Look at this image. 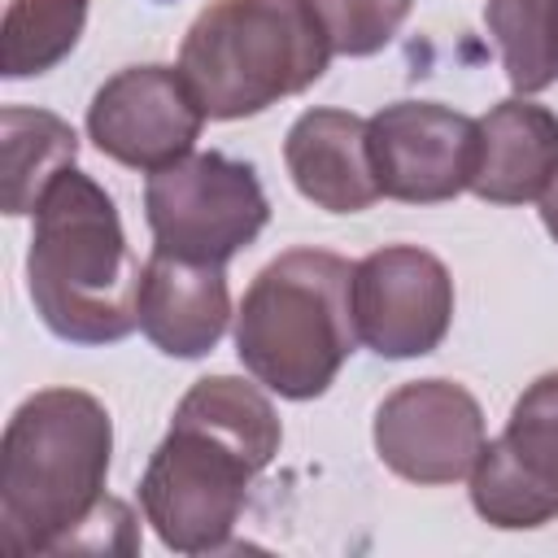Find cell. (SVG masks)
<instances>
[{"label":"cell","instance_id":"cell-1","mask_svg":"<svg viewBox=\"0 0 558 558\" xmlns=\"http://www.w3.org/2000/svg\"><path fill=\"white\" fill-rule=\"evenodd\" d=\"M279 440V414L257 384L235 375L196 379L140 480V506L161 545L174 554L222 549Z\"/></svg>","mask_w":558,"mask_h":558},{"label":"cell","instance_id":"cell-2","mask_svg":"<svg viewBox=\"0 0 558 558\" xmlns=\"http://www.w3.org/2000/svg\"><path fill=\"white\" fill-rule=\"evenodd\" d=\"M113 418L83 388L26 397L0 440V549L65 554L105 506Z\"/></svg>","mask_w":558,"mask_h":558},{"label":"cell","instance_id":"cell-3","mask_svg":"<svg viewBox=\"0 0 558 558\" xmlns=\"http://www.w3.org/2000/svg\"><path fill=\"white\" fill-rule=\"evenodd\" d=\"M140 279L113 196L83 170H61L35 205L26 288L44 327L74 344H113L140 327Z\"/></svg>","mask_w":558,"mask_h":558},{"label":"cell","instance_id":"cell-4","mask_svg":"<svg viewBox=\"0 0 558 558\" xmlns=\"http://www.w3.org/2000/svg\"><path fill=\"white\" fill-rule=\"evenodd\" d=\"M336 48L314 0H214L179 48V74L205 118L235 122L314 87Z\"/></svg>","mask_w":558,"mask_h":558},{"label":"cell","instance_id":"cell-5","mask_svg":"<svg viewBox=\"0 0 558 558\" xmlns=\"http://www.w3.org/2000/svg\"><path fill=\"white\" fill-rule=\"evenodd\" d=\"M353 266L327 248H288L257 270L235 310V353L244 371L288 397H323L357 344Z\"/></svg>","mask_w":558,"mask_h":558},{"label":"cell","instance_id":"cell-6","mask_svg":"<svg viewBox=\"0 0 558 558\" xmlns=\"http://www.w3.org/2000/svg\"><path fill=\"white\" fill-rule=\"evenodd\" d=\"M144 218L153 231V253L227 266L262 235L270 201L248 161L227 153H187L148 174Z\"/></svg>","mask_w":558,"mask_h":558},{"label":"cell","instance_id":"cell-7","mask_svg":"<svg viewBox=\"0 0 558 558\" xmlns=\"http://www.w3.org/2000/svg\"><path fill=\"white\" fill-rule=\"evenodd\" d=\"M466 480L475 514L501 532L558 519V371L523 388L506 432L484 440Z\"/></svg>","mask_w":558,"mask_h":558},{"label":"cell","instance_id":"cell-8","mask_svg":"<svg viewBox=\"0 0 558 558\" xmlns=\"http://www.w3.org/2000/svg\"><path fill=\"white\" fill-rule=\"evenodd\" d=\"M366 144L379 196L440 205L458 192H471L480 122L436 100H397L366 118Z\"/></svg>","mask_w":558,"mask_h":558},{"label":"cell","instance_id":"cell-9","mask_svg":"<svg viewBox=\"0 0 558 558\" xmlns=\"http://www.w3.org/2000/svg\"><path fill=\"white\" fill-rule=\"evenodd\" d=\"M357 340L379 357H423L453 323V279L418 244H384L353 266L349 283Z\"/></svg>","mask_w":558,"mask_h":558},{"label":"cell","instance_id":"cell-10","mask_svg":"<svg viewBox=\"0 0 558 558\" xmlns=\"http://www.w3.org/2000/svg\"><path fill=\"white\" fill-rule=\"evenodd\" d=\"M201 126L205 109L179 65H126L87 105L92 144L144 174L187 157L201 140Z\"/></svg>","mask_w":558,"mask_h":558},{"label":"cell","instance_id":"cell-11","mask_svg":"<svg viewBox=\"0 0 558 558\" xmlns=\"http://www.w3.org/2000/svg\"><path fill=\"white\" fill-rule=\"evenodd\" d=\"M484 449V410L453 379H410L375 410V453L410 484L466 480Z\"/></svg>","mask_w":558,"mask_h":558},{"label":"cell","instance_id":"cell-12","mask_svg":"<svg viewBox=\"0 0 558 558\" xmlns=\"http://www.w3.org/2000/svg\"><path fill=\"white\" fill-rule=\"evenodd\" d=\"M283 161L296 192L327 214H357L379 201L366 118L349 109H305L288 126Z\"/></svg>","mask_w":558,"mask_h":558},{"label":"cell","instance_id":"cell-13","mask_svg":"<svg viewBox=\"0 0 558 558\" xmlns=\"http://www.w3.org/2000/svg\"><path fill=\"white\" fill-rule=\"evenodd\" d=\"M231 318L222 266L153 253L140 279V331L166 357H205Z\"/></svg>","mask_w":558,"mask_h":558},{"label":"cell","instance_id":"cell-14","mask_svg":"<svg viewBox=\"0 0 558 558\" xmlns=\"http://www.w3.org/2000/svg\"><path fill=\"white\" fill-rule=\"evenodd\" d=\"M558 174V118L523 96L493 105L480 118V161L471 192L488 205L541 201Z\"/></svg>","mask_w":558,"mask_h":558},{"label":"cell","instance_id":"cell-15","mask_svg":"<svg viewBox=\"0 0 558 558\" xmlns=\"http://www.w3.org/2000/svg\"><path fill=\"white\" fill-rule=\"evenodd\" d=\"M0 153H4V214H35L48 183L74 166L78 135L65 118L48 109L4 105L0 113Z\"/></svg>","mask_w":558,"mask_h":558},{"label":"cell","instance_id":"cell-16","mask_svg":"<svg viewBox=\"0 0 558 558\" xmlns=\"http://www.w3.org/2000/svg\"><path fill=\"white\" fill-rule=\"evenodd\" d=\"M484 26L497 39L506 83L519 96L558 83V0H488Z\"/></svg>","mask_w":558,"mask_h":558},{"label":"cell","instance_id":"cell-17","mask_svg":"<svg viewBox=\"0 0 558 558\" xmlns=\"http://www.w3.org/2000/svg\"><path fill=\"white\" fill-rule=\"evenodd\" d=\"M87 26V0H9L0 26L4 78H31L61 65Z\"/></svg>","mask_w":558,"mask_h":558},{"label":"cell","instance_id":"cell-18","mask_svg":"<svg viewBox=\"0 0 558 558\" xmlns=\"http://www.w3.org/2000/svg\"><path fill=\"white\" fill-rule=\"evenodd\" d=\"M314 9L323 13L331 48L340 57H371L392 44L414 0H314Z\"/></svg>","mask_w":558,"mask_h":558},{"label":"cell","instance_id":"cell-19","mask_svg":"<svg viewBox=\"0 0 558 558\" xmlns=\"http://www.w3.org/2000/svg\"><path fill=\"white\" fill-rule=\"evenodd\" d=\"M541 222H545V231L558 240V174H554V183H549L545 196H541Z\"/></svg>","mask_w":558,"mask_h":558}]
</instances>
